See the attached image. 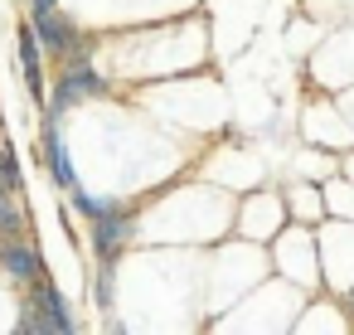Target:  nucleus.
<instances>
[{
  "instance_id": "nucleus-4",
  "label": "nucleus",
  "mask_w": 354,
  "mask_h": 335,
  "mask_svg": "<svg viewBox=\"0 0 354 335\" xmlns=\"http://www.w3.org/2000/svg\"><path fill=\"white\" fill-rule=\"evenodd\" d=\"M35 30H39L44 49H54V54H64V59H68V49L78 44L73 20H68V15H59V10H35Z\"/></svg>"
},
{
  "instance_id": "nucleus-10",
  "label": "nucleus",
  "mask_w": 354,
  "mask_h": 335,
  "mask_svg": "<svg viewBox=\"0 0 354 335\" xmlns=\"http://www.w3.org/2000/svg\"><path fill=\"white\" fill-rule=\"evenodd\" d=\"M59 6V0H35V10H54Z\"/></svg>"
},
{
  "instance_id": "nucleus-2",
  "label": "nucleus",
  "mask_w": 354,
  "mask_h": 335,
  "mask_svg": "<svg viewBox=\"0 0 354 335\" xmlns=\"http://www.w3.org/2000/svg\"><path fill=\"white\" fill-rule=\"evenodd\" d=\"M122 243H127V209H122V204H112L107 214H97V219H93V248H97V257H102V262H112V257L122 253Z\"/></svg>"
},
{
  "instance_id": "nucleus-9",
  "label": "nucleus",
  "mask_w": 354,
  "mask_h": 335,
  "mask_svg": "<svg viewBox=\"0 0 354 335\" xmlns=\"http://www.w3.org/2000/svg\"><path fill=\"white\" fill-rule=\"evenodd\" d=\"M93 296H97V306H112V262L102 267V277H97V287H93Z\"/></svg>"
},
{
  "instance_id": "nucleus-7",
  "label": "nucleus",
  "mask_w": 354,
  "mask_h": 335,
  "mask_svg": "<svg viewBox=\"0 0 354 335\" xmlns=\"http://www.w3.org/2000/svg\"><path fill=\"white\" fill-rule=\"evenodd\" d=\"M20 228H25V214L15 209V199H10V185L0 180V233H6V238H15Z\"/></svg>"
},
{
  "instance_id": "nucleus-6",
  "label": "nucleus",
  "mask_w": 354,
  "mask_h": 335,
  "mask_svg": "<svg viewBox=\"0 0 354 335\" xmlns=\"http://www.w3.org/2000/svg\"><path fill=\"white\" fill-rule=\"evenodd\" d=\"M44 156H49V170H54V180H59L64 190H78V180H73V165H68V151H64V136H59V117H54V112H44Z\"/></svg>"
},
{
  "instance_id": "nucleus-8",
  "label": "nucleus",
  "mask_w": 354,
  "mask_h": 335,
  "mask_svg": "<svg viewBox=\"0 0 354 335\" xmlns=\"http://www.w3.org/2000/svg\"><path fill=\"white\" fill-rule=\"evenodd\" d=\"M0 180H6L10 190L20 185V165H15V151H0Z\"/></svg>"
},
{
  "instance_id": "nucleus-3",
  "label": "nucleus",
  "mask_w": 354,
  "mask_h": 335,
  "mask_svg": "<svg viewBox=\"0 0 354 335\" xmlns=\"http://www.w3.org/2000/svg\"><path fill=\"white\" fill-rule=\"evenodd\" d=\"M0 267H6V272H10L15 282H30V287H35V282L44 277V262H39V253H35V248H30V243H25L20 233H15V238H10L6 248H0Z\"/></svg>"
},
{
  "instance_id": "nucleus-5",
  "label": "nucleus",
  "mask_w": 354,
  "mask_h": 335,
  "mask_svg": "<svg viewBox=\"0 0 354 335\" xmlns=\"http://www.w3.org/2000/svg\"><path fill=\"white\" fill-rule=\"evenodd\" d=\"M44 39H39V30L35 25H25L20 30V69H25V88H30V98H44Z\"/></svg>"
},
{
  "instance_id": "nucleus-1",
  "label": "nucleus",
  "mask_w": 354,
  "mask_h": 335,
  "mask_svg": "<svg viewBox=\"0 0 354 335\" xmlns=\"http://www.w3.org/2000/svg\"><path fill=\"white\" fill-rule=\"evenodd\" d=\"M102 93H107V83H102V78L88 69V59H78V64H73V69L59 78L54 98H49V112L59 117V112H64V107H73L78 98H102Z\"/></svg>"
}]
</instances>
